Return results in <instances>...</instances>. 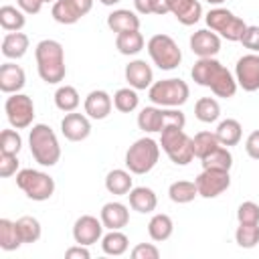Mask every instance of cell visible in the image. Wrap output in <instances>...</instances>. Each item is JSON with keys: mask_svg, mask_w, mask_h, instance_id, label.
Masks as SVG:
<instances>
[{"mask_svg": "<svg viewBox=\"0 0 259 259\" xmlns=\"http://www.w3.org/2000/svg\"><path fill=\"white\" fill-rule=\"evenodd\" d=\"M107 26L115 34L125 30H140V16L127 8H117L107 14Z\"/></svg>", "mask_w": 259, "mask_h": 259, "instance_id": "22", "label": "cell"}, {"mask_svg": "<svg viewBox=\"0 0 259 259\" xmlns=\"http://www.w3.org/2000/svg\"><path fill=\"white\" fill-rule=\"evenodd\" d=\"M239 42L251 53H259V26H247Z\"/></svg>", "mask_w": 259, "mask_h": 259, "instance_id": "44", "label": "cell"}, {"mask_svg": "<svg viewBox=\"0 0 259 259\" xmlns=\"http://www.w3.org/2000/svg\"><path fill=\"white\" fill-rule=\"evenodd\" d=\"M26 83V75L24 69L16 63H4L0 67V91L2 93H20V89Z\"/></svg>", "mask_w": 259, "mask_h": 259, "instance_id": "19", "label": "cell"}, {"mask_svg": "<svg viewBox=\"0 0 259 259\" xmlns=\"http://www.w3.org/2000/svg\"><path fill=\"white\" fill-rule=\"evenodd\" d=\"M22 245L18 227L10 219H0V247L4 251H14Z\"/></svg>", "mask_w": 259, "mask_h": 259, "instance_id": "33", "label": "cell"}, {"mask_svg": "<svg viewBox=\"0 0 259 259\" xmlns=\"http://www.w3.org/2000/svg\"><path fill=\"white\" fill-rule=\"evenodd\" d=\"M172 233H174V223H172V219L168 214L158 212V214H154L150 219V223H148V235L152 237V241L162 243V241L170 239Z\"/></svg>", "mask_w": 259, "mask_h": 259, "instance_id": "26", "label": "cell"}, {"mask_svg": "<svg viewBox=\"0 0 259 259\" xmlns=\"http://www.w3.org/2000/svg\"><path fill=\"white\" fill-rule=\"evenodd\" d=\"M28 51V36L24 32H8L2 38V55L6 59H22Z\"/></svg>", "mask_w": 259, "mask_h": 259, "instance_id": "25", "label": "cell"}, {"mask_svg": "<svg viewBox=\"0 0 259 259\" xmlns=\"http://www.w3.org/2000/svg\"><path fill=\"white\" fill-rule=\"evenodd\" d=\"M194 184L198 188V196L202 198H217L231 186V174L227 170H210L202 168V172L194 178Z\"/></svg>", "mask_w": 259, "mask_h": 259, "instance_id": "12", "label": "cell"}, {"mask_svg": "<svg viewBox=\"0 0 259 259\" xmlns=\"http://www.w3.org/2000/svg\"><path fill=\"white\" fill-rule=\"evenodd\" d=\"M235 241L241 249H253L259 243V223H239Z\"/></svg>", "mask_w": 259, "mask_h": 259, "instance_id": "37", "label": "cell"}, {"mask_svg": "<svg viewBox=\"0 0 259 259\" xmlns=\"http://www.w3.org/2000/svg\"><path fill=\"white\" fill-rule=\"evenodd\" d=\"M61 132L69 142H83L89 138L91 134V121L87 113H77V111H69L63 119H61Z\"/></svg>", "mask_w": 259, "mask_h": 259, "instance_id": "15", "label": "cell"}, {"mask_svg": "<svg viewBox=\"0 0 259 259\" xmlns=\"http://www.w3.org/2000/svg\"><path fill=\"white\" fill-rule=\"evenodd\" d=\"M103 223L93 214H83L73 225V239L79 245H93L103 237Z\"/></svg>", "mask_w": 259, "mask_h": 259, "instance_id": "14", "label": "cell"}, {"mask_svg": "<svg viewBox=\"0 0 259 259\" xmlns=\"http://www.w3.org/2000/svg\"><path fill=\"white\" fill-rule=\"evenodd\" d=\"M194 115H196V119L202 121V123H212V121H217L219 115H221V105H219V101L212 99V97H200V99L196 101V105H194Z\"/></svg>", "mask_w": 259, "mask_h": 259, "instance_id": "35", "label": "cell"}, {"mask_svg": "<svg viewBox=\"0 0 259 259\" xmlns=\"http://www.w3.org/2000/svg\"><path fill=\"white\" fill-rule=\"evenodd\" d=\"M4 111L8 117V123L16 130H24L32 125L34 119V103L30 95L24 93H12L10 97H6L4 103Z\"/></svg>", "mask_w": 259, "mask_h": 259, "instance_id": "11", "label": "cell"}, {"mask_svg": "<svg viewBox=\"0 0 259 259\" xmlns=\"http://www.w3.org/2000/svg\"><path fill=\"white\" fill-rule=\"evenodd\" d=\"M132 257L134 259H158L160 257V249L152 243H140L132 249Z\"/></svg>", "mask_w": 259, "mask_h": 259, "instance_id": "45", "label": "cell"}, {"mask_svg": "<svg viewBox=\"0 0 259 259\" xmlns=\"http://www.w3.org/2000/svg\"><path fill=\"white\" fill-rule=\"evenodd\" d=\"M206 2H208V4H223L225 0H206Z\"/></svg>", "mask_w": 259, "mask_h": 259, "instance_id": "53", "label": "cell"}, {"mask_svg": "<svg viewBox=\"0 0 259 259\" xmlns=\"http://www.w3.org/2000/svg\"><path fill=\"white\" fill-rule=\"evenodd\" d=\"M235 79L243 91H257L259 89V55L249 53L243 55L235 65Z\"/></svg>", "mask_w": 259, "mask_h": 259, "instance_id": "13", "label": "cell"}, {"mask_svg": "<svg viewBox=\"0 0 259 259\" xmlns=\"http://www.w3.org/2000/svg\"><path fill=\"white\" fill-rule=\"evenodd\" d=\"M204 20H206V26L210 30H214L219 36H223L227 40H233V42L241 40L245 28H247V24L243 22V18L235 16L227 8H212V10H208L206 16H204Z\"/></svg>", "mask_w": 259, "mask_h": 259, "instance_id": "10", "label": "cell"}, {"mask_svg": "<svg viewBox=\"0 0 259 259\" xmlns=\"http://www.w3.org/2000/svg\"><path fill=\"white\" fill-rule=\"evenodd\" d=\"M144 36L140 30H125V32H119L115 36V47L121 55H138L142 49H144Z\"/></svg>", "mask_w": 259, "mask_h": 259, "instance_id": "28", "label": "cell"}, {"mask_svg": "<svg viewBox=\"0 0 259 259\" xmlns=\"http://www.w3.org/2000/svg\"><path fill=\"white\" fill-rule=\"evenodd\" d=\"M148 53H150V59L154 61V65L162 71H172L182 61L180 47L168 34H154L148 40Z\"/></svg>", "mask_w": 259, "mask_h": 259, "instance_id": "9", "label": "cell"}, {"mask_svg": "<svg viewBox=\"0 0 259 259\" xmlns=\"http://www.w3.org/2000/svg\"><path fill=\"white\" fill-rule=\"evenodd\" d=\"M105 188H107V192H111V194H115V196L127 194V192L134 188L132 172H130V170H121V168L109 170L107 176H105Z\"/></svg>", "mask_w": 259, "mask_h": 259, "instance_id": "24", "label": "cell"}, {"mask_svg": "<svg viewBox=\"0 0 259 259\" xmlns=\"http://www.w3.org/2000/svg\"><path fill=\"white\" fill-rule=\"evenodd\" d=\"M51 14H53V18L59 24H75L81 18L79 10L75 8V4L71 0H57V2H53Z\"/></svg>", "mask_w": 259, "mask_h": 259, "instance_id": "38", "label": "cell"}, {"mask_svg": "<svg viewBox=\"0 0 259 259\" xmlns=\"http://www.w3.org/2000/svg\"><path fill=\"white\" fill-rule=\"evenodd\" d=\"M190 49L198 59L214 57L221 51V36L210 28H200L190 36Z\"/></svg>", "mask_w": 259, "mask_h": 259, "instance_id": "16", "label": "cell"}, {"mask_svg": "<svg viewBox=\"0 0 259 259\" xmlns=\"http://www.w3.org/2000/svg\"><path fill=\"white\" fill-rule=\"evenodd\" d=\"M221 142L217 138L214 132H198L194 138H192V150H194V158L202 160L204 156H208L214 148H219Z\"/></svg>", "mask_w": 259, "mask_h": 259, "instance_id": "36", "label": "cell"}, {"mask_svg": "<svg viewBox=\"0 0 259 259\" xmlns=\"http://www.w3.org/2000/svg\"><path fill=\"white\" fill-rule=\"evenodd\" d=\"M190 77L194 83L208 87L217 97H225V99L233 97L239 87L233 73L214 57L198 59L190 69Z\"/></svg>", "mask_w": 259, "mask_h": 259, "instance_id": "1", "label": "cell"}, {"mask_svg": "<svg viewBox=\"0 0 259 259\" xmlns=\"http://www.w3.org/2000/svg\"><path fill=\"white\" fill-rule=\"evenodd\" d=\"M136 4V10L140 14H152V6H150V0H134Z\"/></svg>", "mask_w": 259, "mask_h": 259, "instance_id": "51", "label": "cell"}, {"mask_svg": "<svg viewBox=\"0 0 259 259\" xmlns=\"http://www.w3.org/2000/svg\"><path fill=\"white\" fill-rule=\"evenodd\" d=\"M16 227H18V233H20L22 243H36L40 239V235H42V227H40L38 219L28 217V214L20 217L16 221Z\"/></svg>", "mask_w": 259, "mask_h": 259, "instance_id": "40", "label": "cell"}, {"mask_svg": "<svg viewBox=\"0 0 259 259\" xmlns=\"http://www.w3.org/2000/svg\"><path fill=\"white\" fill-rule=\"evenodd\" d=\"M127 196H130V206L142 214H148L158 206V196L148 186H136L127 192Z\"/></svg>", "mask_w": 259, "mask_h": 259, "instance_id": "23", "label": "cell"}, {"mask_svg": "<svg viewBox=\"0 0 259 259\" xmlns=\"http://www.w3.org/2000/svg\"><path fill=\"white\" fill-rule=\"evenodd\" d=\"M200 164H202V168H210V170H231V166H233V154L229 152V148L227 146H219V148H214L208 156H204L202 160H200Z\"/></svg>", "mask_w": 259, "mask_h": 259, "instance_id": "31", "label": "cell"}, {"mask_svg": "<svg viewBox=\"0 0 259 259\" xmlns=\"http://www.w3.org/2000/svg\"><path fill=\"white\" fill-rule=\"evenodd\" d=\"M45 2H57V0H45Z\"/></svg>", "mask_w": 259, "mask_h": 259, "instance_id": "54", "label": "cell"}, {"mask_svg": "<svg viewBox=\"0 0 259 259\" xmlns=\"http://www.w3.org/2000/svg\"><path fill=\"white\" fill-rule=\"evenodd\" d=\"M71 2L75 4V8L79 10V14H81V16L89 14V12H91V8H93V0H71Z\"/></svg>", "mask_w": 259, "mask_h": 259, "instance_id": "50", "label": "cell"}, {"mask_svg": "<svg viewBox=\"0 0 259 259\" xmlns=\"http://www.w3.org/2000/svg\"><path fill=\"white\" fill-rule=\"evenodd\" d=\"M125 81L130 87H134L136 91H142V89H150L152 87V81H154V73H152V67L142 61V59H136V61H130L125 65Z\"/></svg>", "mask_w": 259, "mask_h": 259, "instance_id": "17", "label": "cell"}, {"mask_svg": "<svg viewBox=\"0 0 259 259\" xmlns=\"http://www.w3.org/2000/svg\"><path fill=\"white\" fill-rule=\"evenodd\" d=\"M16 4L24 14H38L45 0H16Z\"/></svg>", "mask_w": 259, "mask_h": 259, "instance_id": "47", "label": "cell"}, {"mask_svg": "<svg viewBox=\"0 0 259 259\" xmlns=\"http://www.w3.org/2000/svg\"><path fill=\"white\" fill-rule=\"evenodd\" d=\"M79 103H81V99H79V93H77V89L73 85H61L55 91V105L61 111H65V113L75 111L79 107Z\"/></svg>", "mask_w": 259, "mask_h": 259, "instance_id": "34", "label": "cell"}, {"mask_svg": "<svg viewBox=\"0 0 259 259\" xmlns=\"http://www.w3.org/2000/svg\"><path fill=\"white\" fill-rule=\"evenodd\" d=\"M188 95H190L188 83L182 79H176V77L156 81L148 89L150 101L160 107H180L188 101Z\"/></svg>", "mask_w": 259, "mask_h": 259, "instance_id": "7", "label": "cell"}, {"mask_svg": "<svg viewBox=\"0 0 259 259\" xmlns=\"http://www.w3.org/2000/svg\"><path fill=\"white\" fill-rule=\"evenodd\" d=\"M16 170H18V158H16V154L0 152V176L2 178H10L12 174H16Z\"/></svg>", "mask_w": 259, "mask_h": 259, "instance_id": "43", "label": "cell"}, {"mask_svg": "<svg viewBox=\"0 0 259 259\" xmlns=\"http://www.w3.org/2000/svg\"><path fill=\"white\" fill-rule=\"evenodd\" d=\"M85 113L91 117V119H105L109 113H111V107H113V99L109 97L107 91L103 89H93L87 97H85Z\"/></svg>", "mask_w": 259, "mask_h": 259, "instance_id": "18", "label": "cell"}, {"mask_svg": "<svg viewBox=\"0 0 259 259\" xmlns=\"http://www.w3.org/2000/svg\"><path fill=\"white\" fill-rule=\"evenodd\" d=\"M245 150L249 154V158L253 160H259V130L251 132L247 136V142H245Z\"/></svg>", "mask_w": 259, "mask_h": 259, "instance_id": "46", "label": "cell"}, {"mask_svg": "<svg viewBox=\"0 0 259 259\" xmlns=\"http://www.w3.org/2000/svg\"><path fill=\"white\" fill-rule=\"evenodd\" d=\"M24 24H26V16L20 8L10 6V4H4L0 8V26L6 32H18L24 28Z\"/></svg>", "mask_w": 259, "mask_h": 259, "instance_id": "27", "label": "cell"}, {"mask_svg": "<svg viewBox=\"0 0 259 259\" xmlns=\"http://www.w3.org/2000/svg\"><path fill=\"white\" fill-rule=\"evenodd\" d=\"M127 247H130V239L121 231H109L107 235L101 237V249L105 255L119 257L127 251Z\"/></svg>", "mask_w": 259, "mask_h": 259, "instance_id": "32", "label": "cell"}, {"mask_svg": "<svg viewBox=\"0 0 259 259\" xmlns=\"http://www.w3.org/2000/svg\"><path fill=\"white\" fill-rule=\"evenodd\" d=\"M160 160V146L152 138L136 140L125 152V166L132 174H148Z\"/></svg>", "mask_w": 259, "mask_h": 259, "instance_id": "6", "label": "cell"}, {"mask_svg": "<svg viewBox=\"0 0 259 259\" xmlns=\"http://www.w3.org/2000/svg\"><path fill=\"white\" fill-rule=\"evenodd\" d=\"M237 221L239 223H259V204L253 200H245L237 208Z\"/></svg>", "mask_w": 259, "mask_h": 259, "instance_id": "42", "label": "cell"}, {"mask_svg": "<svg viewBox=\"0 0 259 259\" xmlns=\"http://www.w3.org/2000/svg\"><path fill=\"white\" fill-rule=\"evenodd\" d=\"M34 57H36L38 77L47 85H59L65 79V75H67L65 51H63V45L59 40L42 38L34 49Z\"/></svg>", "mask_w": 259, "mask_h": 259, "instance_id": "2", "label": "cell"}, {"mask_svg": "<svg viewBox=\"0 0 259 259\" xmlns=\"http://www.w3.org/2000/svg\"><path fill=\"white\" fill-rule=\"evenodd\" d=\"M65 257L67 259H89L91 257V253H89V249H87V245H75V247H69L67 251H65Z\"/></svg>", "mask_w": 259, "mask_h": 259, "instance_id": "48", "label": "cell"}, {"mask_svg": "<svg viewBox=\"0 0 259 259\" xmlns=\"http://www.w3.org/2000/svg\"><path fill=\"white\" fill-rule=\"evenodd\" d=\"M22 148V138L18 134V130H2L0 134V152L6 154H18Z\"/></svg>", "mask_w": 259, "mask_h": 259, "instance_id": "41", "label": "cell"}, {"mask_svg": "<svg viewBox=\"0 0 259 259\" xmlns=\"http://www.w3.org/2000/svg\"><path fill=\"white\" fill-rule=\"evenodd\" d=\"M160 146L176 166H186L194 158L192 138L186 136L184 127H166L160 132Z\"/></svg>", "mask_w": 259, "mask_h": 259, "instance_id": "5", "label": "cell"}, {"mask_svg": "<svg viewBox=\"0 0 259 259\" xmlns=\"http://www.w3.org/2000/svg\"><path fill=\"white\" fill-rule=\"evenodd\" d=\"M140 105V97L136 93L134 87H121L115 91L113 95V107L121 113H132L134 109H138Z\"/></svg>", "mask_w": 259, "mask_h": 259, "instance_id": "39", "label": "cell"}, {"mask_svg": "<svg viewBox=\"0 0 259 259\" xmlns=\"http://www.w3.org/2000/svg\"><path fill=\"white\" fill-rule=\"evenodd\" d=\"M184 127L186 125V115L178 107H160V105H150L144 107L138 113V127L142 132L154 134L162 132L166 127Z\"/></svg>", "mask_w": 259, "mask_h": 259, "instance_id": "4", "label": "cell"}, {"mask_svg": "<svg viewBox=\"0 0 259 259\" xmlns=\"http://www.w3.org/2000/svg\"><path fill=\"white\" fill-rule=\"evenodd\" d=\"M170 4L172 0H150V6H152V14H168L170 12Z\"/></svg>", "mask_w": 259, "mask_h": 259, "instance_id": "49", "label": "cell"}, {"mask_svg": "<svg viewBox=\"0 0 259 259\" xmlns=\"http://www.w3.org/2000/svg\"><path fill=\"white\" fill-rule=\"evenodd\" d=\"M16 186L30 198L36 202L49 200L55 194V180L53 176H49L42 170H34V168H24L16 172Z\"/></svg>", "mask_w": 259, "mask_h": 259, "instance_id": "8", "label": "cell"}, {"mask_svg": "<svg viewBox=\"0 0 259 259\" xmlns=\"http://www.w3.org/2000/svg\"><path fill=\"white\" fill-rule=\"evenodd\" d=\"M103 6H113V4H117V2H121V0H99Z\"/></svg>", "mask_w": 259, "mask_h": 259, "instance_id": "52", "label": "cell"}, {"mask_svg": "<svg viewBox=\"0 0 259 259\" xmlns=\"http://www.w3.org/2000/svg\"><path fill=\"white\" fill-rule=\"evenodd\" d=\"M170 12L176 16V20L184 26L196 24L202 16V6L198 0H172Z\"/></svg>", "mask_w": 259, "mask_h": 259, "instance_id": "21", "label": "cell"}, {"mask_svg": "<svg viewBox=\"0 0 259 259\" xmlns=\"http://www.w3.org/2000/svg\"><path fill=\"white\" fill-rule=\"evenodd\" d=\"M99 219H101V223H103L105 229H109V231H121L130 223V210L121 202H105L101 206Z\"/></svg>", "mask_w": 259, "mask_h": 259, "instance_id": "20", "label": "cell"}, {"mask_svg": "<svg viewBox=\"0 0 259 259\" xmlns=\"http://www.w3.org/2000/svg\"><path fill=\"white\" fill-rule=\"evenodd\" d=\"M217 138H219V142H221V146H237L239 142H241V136H243V127H241V123L237 121V119H231V117H227V119H223L221 123H219V127H217Z\"/></svg>", "mask_w": 259, "mask_h": 259, "instance_id": "29", "label": "cell"}, {"mask_svg": "<svg viewBox=\"0 0 259 259\" xmlns=\"http://www.w3.org/2000/svg\"><path fill=\"white\" fill-rule=\"evenodd\" d=\"M28 146L34 162L40 166H55L61 158V146L57 134L47 123H34L28 132Z\"/></svg>", "mask_w": 259, "mask_h": 259, "instance_id": "3", "label": "cell"}, {"mask_svg": "<svg viewBox=\"0 0 259 259\" xmlns=\"http://www.w3.org/2000/svg\"><path fill=\"white\" fill-rule=\"evenodd\" d=\"M168 196L176 204H188V202L194 200V196H198V188L190 180H176V182L170 184Z\"/></svg>", "mask_w": 259, "mask_h": 259, "instance_id": "30", "label": "cell"}]
</instances>
